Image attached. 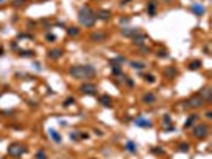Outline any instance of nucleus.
<instances>
[{
  "mask_svg": "<svg viewBox=\"0 0 212 159\" xmlns=\"http://www.w3.org/2000/svg\"><path fill=\"white\" fill-rule=\"evenodd\" d=\"M69 75L77 80H91L96 76V70L91 65H72L69 69Z\"/></svg>",
  "mask_w": 212,
  "mask_h": 159,
  "instance_id": "1",
  "label": "nucleus"
},
{
  "mask_svg": "<svg viewBox=\"0 0 212 159\" xmlns=\"http://www.w3.org/2000/svg\"><path fill=\"white\" fill-rule=\"evenodd\" d=\"M78 21H80L81 26L85 27H93L96 24V13L91 10V7H81L78 11Z\"/></svg>",
  "mask_w": 212,
  "mask_h": 159,
  "instance_id": "2",
  "label": "nucleus"
},
{
  "mask_svg": "<svg viewBox=\"0 0 212 159\" xmlns=\"http://www.w3.org/2000/svg\"><path fill=\"white\" fill-rule=\"evenodd\" d=\"M26 151H27V146L22 143H11L7 150L8 156H11V157H21Z\"/></svg>",
  "mask_w": 212,
  "mask_h": 159,
  "instance_id": "3",
  "label": "nucleus"
},
{
  "mask_svg": "<svg viewBox=\"0 0 212 159\" xmlns=\"http://www.w3.org/2000/svg\"><path fill=\"white\" fill-rule=\"evenodd\" d=\"M209 132H210V127L207 126V124L201 123V124H198V126H195V129H193V137L203 140V139H206L209 135Z\"/></svg>",
  "mask_w": 212,
  "mask_h": 159,
  "instance_id": "4",
  "label": "nucleus"
},
{
  "mask_svg": "<svg viewBox=\"0 0 212 159\" xmlns=\"http://www.w3.org/2000/svg\"><path fill=\"white\" fill-rule=\"evenodd\" d=\"M183 105H185L187 108H201V107L204 105V100H203V97H201L199 94H195L188 100L183 102Z\"/></svg>",
  "mask_w": 212,
  "mask_h": 159,
  "instance_id": "5",
  "label": "nucleus"
},
{
  "mask_svg": "<svg viewBox=\"0 0 212 159\" xmlns=\"http://www.w3.org/2000/svg\"><path fill=\"white\" fill-rule=\"evenodd\" d=\"M80 91H81V94H86V95H96L97 94V88H96V84H93V83H83L80 86Z\"/></svg>",
  "mask_w": 212,
  "mask_h": 159,
  "instance_id": "6",
  "label": "nucleus"
},
{
  "mask_svg": "<svg viewBox=\"0 0 212 159\" xmlns=\"http://www.w3.org/2000/svg\"><path fill=\"white\" fill-rule=\"evenodd\" d=\"M89 40L91 42H96V43H102L107 40V33L105 32H93L91 35H89Z\"/></svg>",
  "mask_w": 212,
  "mask_h": 159,
  "instance_id": "7",
  "label": "nucleus"
},
{
  "mask_svg": "<svg viewBox=\"0 0 212 159\" xmlns=\"http://www.w3.org/2000/svg\"><path fill=\"white\" fill-rule=\"evenodd\" d=\"M110 18H112V11H110V10H97V11H96V19L109 21Z\"/></svg>",
  "mask_w": 212,
  "mask_h": 159,
  "instance_id": "8",
  "label": "nucleus"
},
{
  "mask_svg": "<svg viewBox=\"0 0 212 159\" xmlns=\"http://www.w3.org/2000/svg\"><path fill=\"white\" fill-rule=\"evenodd\" d=\"M147 40H148V37L145 35V33H141V32L132 37V42H134V45H137V46H144Z\"/></svg>",
  "mask_w": 212,
  "mask_h": 159,
  "instance_id": "9",
  "label": "nucleus"
},
{
  "mask_svg": "<svg viewBox=\"0 0 212 159\" xmlns=\"http://www.w3.org/2000/svg\"><path fill=\"white\" fill-rule=\"evenodd\" d=\"M199 95L203 97L204 102H209V100L212 99V89H210L209 86H206V88H203V89L199 91Z\"/></svg>",
  "mask_w": 212,
  "mask_h": 159,
  "instance_id": "10",
  "label": "nucleus"
},
{
  "mask_svg": "<svg viewBox=\"0 0 212 159\" xmlns=\"http://www.w3.org/2000/svg\"><path fill=\"white\" fill-rule=\"evenodd\" d=\"M141 32L137 29V27H126V29H121V35H125V37H134V35H137V33Z\"/></svg>",
  "mask_w": 212,
  "mask_h": 159,
  "instance_id": "11",
  "label": "nucleus"
},
{
  "mask_svg": "<svg viewBox=\"0 0 212 159\" xmlns=\"http://www.w3.org/2000/svg\"><path fill=\"white\" fill-rule=\"evenodd\" d=\"M134 123H136V126H141V127H152V121H148L147 118H142V116L136 118Z\"/></svg>",
  "mask_w": 212,
  "mask_h": 159,
  "instance_id": "12",
  "label": "nucleus"
},
{
  "mask_svg": "<svg viewBox=\"0 0 212 159\" xmlns=\"http://www.w3.org/2000/svg\"><path fill=\"white\" fill-rule=\"evenodd\" d=\"M99 102H100V105H102V107H107V108H110L112 104H113V100L110 99V95H100Z\"/></svg>",
  "mask_w": 212,
  "mask_h": 159,
  "instance_id": "13",
  "label": "nucleus"
},
{
  "mask_svg": "<svg viewBox=\"0 0 212 159\" xmlns=\"http://www.w3.org/2000/svg\"><path fill=\"white\" fill-rule=\"evenodd\" d=\"M61 56H62V49H49V51H48V58L53 59V61L59 59Z\"/></svg>",
  "mask_w": 212,
  "mask_h": 159,
  "instance_id": "14",
  "label": "nucleus"
},
{
  "mask_svg": "<svg viewBox=\"0 0 212 159\" xmlns=\"http://www.w3.org/2000/svg\"><path fill=\"white\" fill-rule=\"evenodd\" d=\"M155 100H156V95L153 92H147V94L142 95V102H144V104H153Z\"/></svg>",
  "mask_w": 212,
  "mask_h": 159,
  "instance_id": "15",
  "label": "nucleus"
},
{
  "mask_svg": "<svg viewBox=\"0 0 212 159\" xmlns=\"http://www.w3.org/2000/svg\"><path fill=\"white\" fill-rule=\"evenodd\" d=\"M147 11H148L150 16H153L156 13V0H150L148 5H147Z\"/></svg>",
  "mask_w": 212,
  "mask_h": 159,
  "instance_id": "16",
  "label": "nucleus"
},
{
  "mask_svg": "<svg viewBox=\"0 0 212 159\" xmlns=\"http://www.w3.org/2000/svg\"><path fill=\"white\" fill-rule=\"evenodd\" d=\"M131 67L134 70H144L145 67H147V64H144V62H136V61H132L131 62Z\"/></svg>",
  "mask_w": 212,
  "mask_h": 159,
  "instance_id": "17",
  "label": "nucleus"
},
{
  "mask_svg": "<svg viewBox=\"0 0 212 159\" xmlns=\"http://www.w3.org/2000/svg\"><path fill=\"white\" fill-rule=\"evenodd\" d=\"M198 118H199L198 115H191V116H190V118H188V121L185 123V126H183V127H185V129H188V127H191V124H193L195 121H196V119H198Z\"/></svg>",
  "mask_w": 212,
  "mask_h": 159,
  "instance_id": "18",
  "label": "nucleus"
},
{
  "mask_svg": "<svg viewBox=\"0 0 212 159\" xmlns=\"http://www.w3.org/2000/svg\"><path fill=\"white\" fill-rule=\"evenodd\" d=\"M164 73H166V75L169 76V78H174V76L177 75V70L174 69V67H167V69L164 70Z\"/></svg>",
  "mask_w": 212,
  "mask_h": 159,
  "instance_id": "19",
  "label": "nucleus"
},
{
  "mask_svg": "<svg viewBox=\"0 0 212 159\" xmlns=\"http://www.w3.org/2000/svg\"><path fill=\"white\" fill-rule=\"evenodd\" d=\"M49 135L53 137V140L56 142V143H61V135H59L58 132H56L54 129H49Z\"/></svg>",
  "mask_w": 212,
  "mask_h": 159,
  "instance_id": "20",
  "label": "nucleus"
},
{
  "mask_svg": "<svg viewBox=\"0 0 212 159\" xmlns=\"http://www.w3.org/2000/svg\"><path fill=\"white\" fill-rule=\"evenodd\" d=\"M199 67H201V61H193V62H190L188 69L190 70H198Z\"/></svg>",
  "mask_w": 212,
  "mask_h": 159,
  "instance_id": "21",
  "label": "nucleus"
},
{
  "mask_svg": "<svg viewBox=\"0 0 212 159\" xmlns=\"http://www.w3.org/2000/svg\"><path fill=\"white\" fill-rule=\"evenodd\" d=\"M67 33H69V35H78V33H80V29H78V27H69V29H67Z\"/></svg>",
  "mask_w": 212,
  "mask_h": 159,
  "instance_id": "22",
  "label": "nucleus"
},
{
  "mask_svg": "<svg viewBox=\"0 0 212 159\" xmlns=\"http://www.w3.org/2000/svg\"><path fill=\"white\" fill-rule=\"evenodd\" d=\"M191 10H193L196 14H203V13H204V8L201 7V5H193V7H191Z\"/></svg>",
  "mask_w": 212,
  "mask_h": 159,
  "instance_id": "23",
  "label": "nucleus"
},
{
  "mask_svg": "<svg viewBox=\"0 0 212 159\" xmlns=\"http://www.w3.org/2000/svg\"><path fill=\"white\" fill-rule=\"evenodd\" d=\"M126 150H129L131 153H136V143H134V142H128V143H126Z\"/></svg>",
  "mask_w": 212,
  "mask_h": 159,
  "instance_id": "24",
  "label": "nucleus"
},
{
  "mask_svg": "<svg viewBox=\"0 0 212 159\" xmlns=\"http://www.w3.org/2000/svg\"><path fill=\"white\" fill-rule=\"evenodd\" d=\"M35 159H48V156H46V153H45L43 150H38L37 154H35Z\"/></svg>",
  "mask_w": 212,
  "mask_h": 159,
  "instance_id": "25",
  "label": "nucleus"
},
{
  "mask_svg": "<svg viewBox=\"0 0 212 159\" xmlns=\"http://www.w3.org/2000/svg\"><path fill=\"white\" fill-rule=\"evenodd\" d=\"M19 54L24 56V58H33V56H35L33 51H19Z\"/></svg>",
  "mask_w": 212,
  "mask_h": 159,
  "instance_id": "26",
  "label": "nucleus"
},
{
  "mask_svg": "<svg viewBox=\"0 0 212 159\" xmlns=\"http://www.w3.org/2000/svg\"><path fill=\"white\" fill-rule=\"evenodd\" d=\"M179 150L183 151V153H187V151L190 150V145H188V143H180V145H179Z\"/></svg>",
  "mask_w": 212,
  "mask_h": 159,
  "instance_id": "27",
  "label": "nucleus"
},
{
  "mask_svg": "<svg viewBox=\"0 0 212 159\" xmlns=\"http://www.w3.org/2000/svg\"><path fill=\"white\" fill-rule=\"evenodd\" d=\"M70 104H75V99L74 97H69L64 100V107H70Z\"/></svg>",
  "mask_w": 212,
  "mask_h": 159,
  "instance_id": "28",
  "label": "nucleus"
},
{
  "mask_svg": "<svg viewBox=\"0 0 212 159\" xmlns=\"http://www.w3.org/2000/svg\"><path fill=\"white\" fill-rule=\"evenodd\" d=\"M163 124H164L166 127H167V126H169V124H171V118L167 116V115H166V116H164V119H163Z\"/></svg>",
  "mask_w": 212,
  "mask_h": 159,
  "instance_id": "29",
  "label": "nucleus"
},
{
  "mask_svg": "<svg viewBox=\"0 0 212 159\" xmlns=\"http://www.w3.org/2000/svg\"><path fill=\"white\" fill-rule=\"evenodd\" d=\"M22 3H26V0H13V5H14V7H21Z\"/></svg>",
  "mask_w": 212,
  "mask_h": 159,
  "instance_id": "30",
  "label": "nucleus"
},
{
  "mask_svg": "<svg viewBox=\"0 0 212 159\" xmlns=\"http://www.w3.org/2000/svg\"><path fill=\"white\" fill-rule=\"evenodd\" d=\"M145 81L153 83V81H155V76H153V75H145Z\"/></svg>",
  "mask_w": 212,
  "mask_h": 159,
  "instance_id": "31",
  "label": "nucleus"
},
{
  "mask_svg": "<svg viewBox=\"0 0 212 159\" xmlns=\"http://www.w3.org/2000/svg\"><path fill=\"white\" fill-rule=\"evenodd\" d=\"M70 139H74V140H78V139H80V134H78V132H74V134H70Z\"/></svg>",
  "mask_w": 212,
  "mask_h": 159,
  "instance_id": "32",
  "label": "nucleus"
},
{
  "mask_svg": "<svg viewBox=\"0 0 212 159\" xmlns=\"http://www.w3.org/2000/svg\"><path fill=\"white\" fill-rule=\"evenodd\" d=\"M156 56H158V58H166L167 53H166V51H158V54H156Z\"/></svg>",
  "mask_w": 212,
  "mask_h": 159,
  "instance_id": "33",
  "label": "nucleus"
},
{
  "mask_svg": "<svg viewBox=\"0 0 212 159\" xmlns=\"http://www.w3.org/2000/svg\"><path fill=\"white\" fill-rule=\"evenodd\" d=\"M126 83H128V86H131V88L134 86V83L131 81V80H129V78H126Z\"/></svg>",
  "mask_w": 212,
  "mask_h": 159,
  "instance_id": "34",
  "label": "nucleus"
},
{
  "mask_svg": "<svg viewBox=\"0 0 212 159\" xmlns=\"http://www.w3.org/2000/svg\"><path fill=\"white\" fill-rule=\"evenodd\" d=\"M153 153H164V151L161 150V148H155V150H153Z\"/></svg>",
  "mask_w": 212,
  "mask_h": 159,
  "instance_id": "35",
  "label": "nucleus"
},
{
  "mask_svg": "<svg viewBox=\"0 0 212 159\" xmlns=\"http://www.w3.org/2000/svg\"><path fill=\"white\" fill-rule=\"evenodd\" d=\"M210 116H212V113H210V111H207V113H206V118H207V119H212Z\"/></svg>",
  "mask_w": 212,
  "mask_h": 159,
  "instance_id": "36",
  "label": "nucleus"
},
{
  "mask_svg": "<svg viewBox=\"0 0 212 159\" xmlns=\"http://www.w3.org/2000/svg\"><path fill=\"white\" fill-rule=\"evenodd\" d=\"M91 159H96V157H91Z\"/></svg>",
  "mask_w": 212,
  "mask_h": 159,
  "instance_id": "37",
  "label": "nucleus"
},
{
  "mask_svg": "<svg viewBox=\"0 0 212 159\" xmlns=\"http://www.w3.org/2000/svg\"><path fill=\"white\" fill-rule=\"evenodd\" d=\"M40 2H43V0H40Z\"/></svg>",
  "mask_w": 212,
  "mask_h": 159,
  "instance_id": "38",
  "label": "nucleus"
},
{
  "mask_svg": "<svg viewBox=\"0 0 212 159\" xmlns=\"http://www.w3.org/2000/svg\"><path fill=\"white\" fill-rule=\"evenodd\" d=\"M0 2H2V0H0Z\"/></svg>",
  "mask_w": 212,
  "mask_h": 159,
  "instance_id": "39",
  "label": "nucleus"
}]
</instances>
